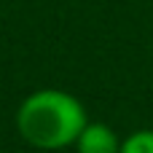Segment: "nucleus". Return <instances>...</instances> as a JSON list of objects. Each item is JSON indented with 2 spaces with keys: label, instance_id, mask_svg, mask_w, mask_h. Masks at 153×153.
<instances>
[{
  "label": "nucleus",
  "instance_id": "2",
  "mask_svg": "<svg viewBox=\"0 0 153 153\" xmlns=\"http://www.w3.org/2000/svg\"><path fill=\"white\" fill-rule=\"evenodd\" d=\"M75 148H78V153H118L121 143H118V134L108 124L94 121V124L83 126V132L75 140Z\"/></svg>",
  "mask_w": 153,
  "mask_h": 153
},
{
  "label": "nucleus",
  "instance_id": "1",
  "mask_svg": "<svg viewBox=\"0 0 153 153\" xmlns=\"http://www.w3.org/2000/svg\"><path fill=\"white\" fill-rule=\"evenodd\" d=\"M86 110L83 105L59 89H40L30 94L16 113L19 134L43 151L67 148L78 140V134L86 126Z\"/></svg>",
  "mask_w": 153,
  "mask_h": 153
},
{
  "label": "nucleus",
  "instance_id": "3",
  "mask_svg": "<svg viewBox=\"0 0 153 153\" xmlns=\"http://www.w3.org/2000/svg\"><path fill=\"white\" fill-rule=\"evenodd\" d=\"M118 153H153V132L151 129H143V132L129 134L121 143V151Z\"/></svg>",
  "mask_w": 153,
  "mask_h": 153
}]
</instances>
